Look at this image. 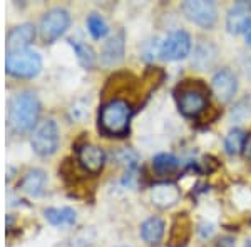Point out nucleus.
I'll use <instances>...</instances> for the list:
<instances>
[{
	"label": "nucleus",
	"instance_id": "f257e3e1",
	"mask_svg": "<svg viewBox=\"0 0 251 247\" xmlns=\"http://www.w3.org/2000/svg\"><path fill=\"white\" fill-rule=\"evenodd\" d=\"M40 114V104L32 92H19L9 102V127L12 132H29L35 125Z\"/></svg>",
	"mask_w": 251,
	"mask_h": 247
},
{
	"label": "nucleus",
	"instance_id": "f03ea898",
	"mask_svg": "<svg viewBox=\"0 0 251 247\" xmlns=\"http://www.w3.org/2000/svg\"><path fill=\"white\" fill-rule=\"evenodd\" d=\"M132 107L123 99H112L99 111V131L109 137H124L129 132Z\"/></svg>",
	"mask_w": 251,
	"mask_h": 247
},
{
	"label": "nucleus",
	"instance_id": "7ed1b4c3",
	"mask_svg": "<svg viewBox=\"0 0 251 247\" xmlns=\"http://www.w3.org/2000/svg\"><path fill=\"white\" fill-rule=\"evenodd\" d=\"M5 67L10 75L19 77V79H32L42 68V59L37 52L32 50L9 52Z\"/></svg>",
	"mask_w": 251,
	"mask_h": 247
},
{
	"label": "nucleus",
	"instance_id": "20e7f679",
	"mask_svg": "<svg viewBox=\"0 0 251 247\" xmlns=\"http://www.w3.org/2000/svg\"><path fill=\"white\" fill-rule=\"evenodd\" d=\"M32 147L39 156H50L59 147V127L55 120L49 119L42 122L32 134Z\"/></svg>",
	"mask_w": 251,
	"mask_h": 247
},
{
	"label": "nucleus",
	"instance_id": "39448f33",
	"mask_svg": "<svg viewBox=\"0 0 251 247\" xmlns=\"http://www.w3.org/2000/svg\"><path fill=\"white\" fill-rule=\"evenodd\" d=\"M71 23V15L66 9H50L44 14V17L40 19V34H42L44 40L47 42H54L60 35L69 29Z\"/></svg>",
	"mask_w": 251,
	"mask_h": 247
},
{
	"label": "nucleus",
	"instance_id": "423d86ee",
	"mask_svg": "<svg viewBox=\"0 0 251 247\" xmlns=\"http://www.w3.org/2000/svg\"><path fill=\"white\" fill-rule=\"evenodd\" d=\"M183 14L189 22L196 23L198 27L203 29H211L216 23L218 12L216 5L213 2H206V0H189L183 3Z\"/></svg>",
	"mask_w": 251,
	"mask_h": 247
},
{
	"label": "nucleus",
	"instance_id": "0eeeda50",
	"mask_svg": "<svg viewBox=\"0 0 251 247\" xmlns=\"http://www.w3.org/2000/svg\"><path fill=\"white\" fill-rule=\"evenodd\" d=\"M191 52V37L184 30H174L164 42H161V52L159 55L164 60H181L188 57Z\"/></svg>",
	"mask_w": 251,
	"mask_h": 247
},
{
	"label": "nucleus",
	"instance_id": "6e6552de",
	"mask_svg": "<svg viewBox=\"0 0 251 247\" xmlns=\"http://www.w3.org/2000/svg\"><path fill=\"white\" fill-rule=\"evenodd\" d=\"M211 87L213 92L216 95V99L221 104H226L236 95L238 90V79L229 68H221L216 74L213 75L211 80Z\"/></svg>",
	"mask_w": 251,
	"mask_h": 247
},
{
	"label": "nucleus",
	"instance_id": "1a4fd4ad",
	"mask_svg": "<svg viewBox=\"0 0 251 247\" xmlns=\"http://www.w3.org/2000/svg\"><path fill=\"white\" fill-rule=\"evenodd\" d=\"M179 111L183 112L186 117H196L206 109L208 105V99L201 90L196 89H188L179 97Z\"/></svg>",
	"mask_w": 251,
	"mask_h": 247
},
{
	"label": "nucleus",
	"instance_id": "9d476101",
	"mask_svg": "<svg viewBox=\"0 0 251 247\" xmlns=\"http://www.w3.org/2000/svg\"><path fill=\"white\" fill-rule=\"evenodd\" d=\"M77 159H79V164L82 165L87 172L97 174L104 167L106 154H104V151L100 147H97V145L86 144L77 151Z\"/></svg>",
	"mask_w": 251,
	"mask_h": 247
},
{
	"label": "nucleus",
	"instance_id": "9b49d317",
	"mask_svg": "<svg viewBox=\"0 0 251 247\" xmlns=\"http://www.w3.org/2000/svg\"><path fill=\"white\" fill-rule=\"evenodd\" d=\"M34 37H35V29L32 23L17 25L15 29L10 30L9 37H7V48H9V52L27 50V47L34 42Z\"/></svg>",
	"mask_w": 251,
	"mask_h": 247
},
{
	"label": "nucleus",
	"instance_id": "f8f14e48",
	"mask_svg": "<svg viewBox=\"0 0 251 247\" xmlns=\"http://www.w3.org/2000/svg\"><path fill=\"white\" fill-rule=\"evenodd\" d=\"M151 199L152 202L161 209L171 207L181 199V190L176 184H169V182H163L157 184L151 190Z\"/></svg>",
	"mask_w": 251,
	"mask_h": 247
},
{
	"label": "nucleus",
	"instance_id": "ddd939ff",
	"mask_svg": "<svg viewBox=\"0 0 251 247\" xmlns=\"http://www.w3.org/2000/svg\"><path fill=\"white\" fill-rule=\"evenodd\" d=\"M226 27L231 34H246L251 29V17L250 10L243 7L240 2L228 12L226 17Z\"/></svg>",
	"mask_w": 251,
	"mask_h": 247
},
{
	"label": "nucleus",
	"instance_id": "4468645a",
	"mask_svg": "<svg viewBox=\"0 0 251 247\" xmlns=\"http://www.w3.org/2000/svg\"><path fill=\"white\" fill-rule=\"evenodd\" d=\"M46 182H47L46 172L40 171V169H32V171L27 172L25 176L22 177V180L19 182V189L30 197H39L40 194L44 192Z\"/></svg>",
	"mask_w": 251,
	"mask_h": 247
},
{
	"label": "nucleus",
	"instance_id": "2eb2a0df",
	"mask_svg": "<svg viewBox=\"0 0 251 247\" xmlns=\"http://www.w3.org/2000/svg\"><path fill=\"white\" fill-rule=\"evenodd\" d=\"M102 62L106 66H116L119 64L124 57V35L117 34L114 37H111L104 45L102 50Z\"/></svg>",
	"mask_w": 251,
	"mask_h": 247
},
{
	"label": "nucleus",
	"instance_id": "dca6fc26",
	"mask_svg": "<svg viewBox=\"0 0 251 247\" xmlns=\"http://www.w3.org/2000/svg\"><path fill=\"white\" fill-rule=\"evenodd\" d=\"M164 234V221L159 217H149L141 224V237L148 244H156Z\"/></svg>",
	"mask_w": 251,
	"mask_h": 247
},
{
	"label": "nucleus",
	"instance_id": "f3484780",
	"mask_svg": "<svg viewBox=\"0 0 251 247\" xmlns=\"http://www.w3.org/2000/svg\"><path fill=\"white\" fill-rule=\"evenodd\" d=\"M214 59H216V47L209 42H201L194 48L193 66L198 67L200 70H203V68L211 66Z\"/></svg>",
	"mask_w": 251,
	"mask_h": 247
},
{
	"label": "nucleus",
	"instance_id": "a211bd4d",
	"mask_svg": "<svg viewBox=\"0 0 251 247\" xmlns=\"http://www.w3.org/2000/svg\"><path fill=\"white\" fill-rule=\"evenodd\" d=\"M44 216L52 225L55 227H64V225H72L75 222V212L69 207H60V209H55V207H50V209H46L44 210Z\"/></svg>",
	"mask_w": 251,
	"mask_h": 247
},
{
	"label": "nucleus",
	"instance_id": "6ab92c4d",
	"mask_svg": "<svg viewBox=\"0 0 251 247\" xmlns=\"http://www.w3.org/2000/svg\"><path fill=\"white\" fill-rule=\"evenodd\" d=\"M69 42H71V45H72V48H74V52H75V55H77L79 62L82 64V67L91 68L92 66H94V62H96L94 50H92V48L89 47L86 42H82V40H77V39H71Z\"/></svg>",
	"mask_w": 251,
	"mask_h": 247
},
{
	"label": "nucleus",
	"instance_id": "aec40b11",
	"mask_svg": "<svg viewBox=\"0 0 251 247\" xmlns=\"http://www.w3.org/2000/svg\"><path fill=\"white\" fill-rule=\"evenodd\" d=\"M245 144H246V137L241 129H231L225 139V149H226V152L231 154V156L240 154L243 149H245Z\"/></svg>",
	"mask_w": 251,
	"mask_h": 247
},
{
	"label": "nucleus",
	"instance_id": "412c9836",
	"mask_svg": "<svg viewBox=\"0 0 251 247\" xmlns=\"http://www.w3.org/2000/svg\"><path fill=\"white\" fill-rule=\"evenodd\" d=\"M152 165L157 172H173L179 167V160H177L176 156L168 152H161L152 159Z\"/></svg>",
	"mask_w": 251,
	"mask_h": 247
},
{
	"label": "nucleus",
	"instance_id": "4be33fe9",
	"mask_svg": "<svg viewBox=\"0 0 251 247\" xmlns=\"http://www.w3.org/2000/svg\"><path fill=\"white\" fill-rule=\"evenodd\" d=\"M87 29L91 32V35L94 39H102L107 35L109 27L106 23V20L100 17L99 14H91L87 17Z\"/></svg>",
	"mask_w": 251,
	"mask_h": 247
},
{
	"label": "nucleus",
	"instance_id": "5701e85b",
	"mask_svg": "<svg viewBox=\"0 0 251 247\" xmlns=\"http://www.w3.org/2000/svg\"><path fill=\"white\" fill-rule=\"evenodd\" d=\"M116 159H117V162H121L123 165H126L129 171H134L139 157H137V154L134 151H131V149H121V151L116 152Z\"/></svg>",
	"mask_w": 251,
	"mask_h": 247
},
{
	"label": "nucleus",
	"instance_id": "b1692460",
	"mask_svg": "<svg viewBox=\"0 0 251 247\" xmlns=\"http://www.w3.org/2000/svg\"><path fill=\"white\" fill-rule=\"evenodd\" d=\"M200 234H201V237H203V239L209 237L213 234V225H201Z\"/></svg>",
	"mask_w": 251,
	"mask_h": 247
},
{
	"label": "nucleus",
	"instance_id": "393cba45",
	"mask_svg": "<svg viewBox=\"0 0 251 247\" xmlns=\"http://www.w3.org/2000/svg\"><path fill=\"white\" fill-rule=\"evenodd\" d=\"M218 247H234V242L229 237H226V239H223V241H220Z\"/></svg>",
	"mask_w": 251,
	"mask_h": 247
},
{
	"label": "nucleus",
	"instance_id": "a878e982",
	"mask_svg": "<svg viewBox=\"0 0 251 247\" xmlns=\"http://www.w3.org/2000/svg\"><path fill=\"white\" fill-rule=\"evenodd\" d=\"M245 154H246L248 159H251V137L246 140V144H245Z\"/></svg>",
	"mask_w": 251,
	"mask_h": 247
},
{
	"label": "nucleus",
	"instance_id": "bb28decb",
	"mask_svg": "<svg viewBox=\"0 0 251 247\" xmlns=\"http://www.w3.org/2000/svg\"><path fill=\"white\" fill-rule=\"evenodd\" d=\"M245 37H246V44H248V45L251 47V29H250L248 32H246Z\"/></svg>",
	"mask_w": 251,
	"mask_h": 247
},
{
	"label": "nucleus",
	"instance_id": "cd10ccee",
	"mask_svg": "<svg viewBox=\"0 0 251 247\" xmlns=\"http://www.w3.org/2000/svg\"><path fill=\"white\" fill-rule=\"evenodd\" d=\"M245 247H251V241H248V242H246V246Z\"/></svg>",
	"mask_w": 251,
	"mask_h": 247
},
{
	"label": "nucleus",
	"instance_id": "c85d7f7f",
	"mask_svg": "<svg viewBox=\"0 0 251 247\" xmlns=\"http://www.w3.org/2000/svg\"><path fill=\"white\" fill-rule=\"evenodd\" d=\"M117 247H127V246H117Z\"/></svg>",
	"mask_w": 251,
	"mask_h": 247
}]
</instances>
